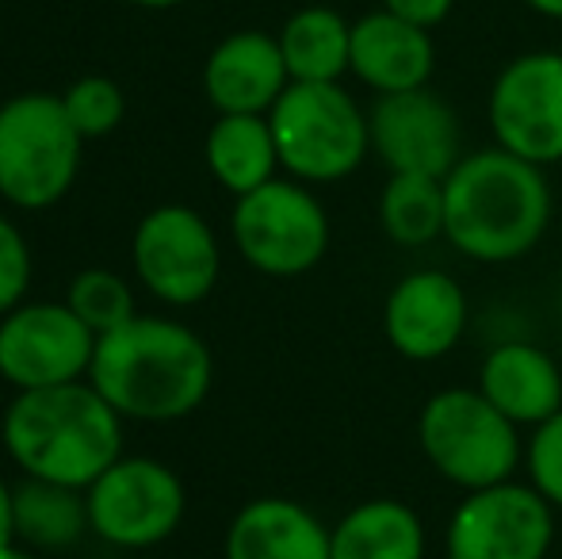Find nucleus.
Instances as JSON below:
<instances>
[{"mask_svg": "<svg viewBox=\"0 0 562 559\" xmlns=\"http://www.w3.org/2000/svg\"><path fill=\"white\" fill-rule=\"evenodd\" d=\"M215 380L211 349L195 329L172 318L134 314L97 337L89 383L123 418L177 422L203 406Z\"/></svg>", "mask_w": 562, "mask_h": 559, "instance_id": "f257e3e1", "label": "nucleus"}, {"mask_svg": "<svg viewBox=\"0 0 562 559\" xmlns=\"http://www.w3.org/2000/svg\"><path fill=\"white\" fill-rule=\"evenodd\" d=\"M551 219L540 165L509 149H479L445 177V238L471 261L502 265L532 254Z\"/></svg>", "mask_w": 562, "mask_h": 559, "instance_id": "f03ea898", "label": "nucleus"}, {"mask_svg": "<svg viewBox=\"0 0 562 559\" xmlns=\"http://www.w3.org/2000/svg\"><path fill=\"white\" fill-rule=\"evenodd\" d=\"M23 476L89 491L123 456V414L92 383L20 391L0 422Z\"/></svg>", "mask_w": 562, "mask_h": 559, "instance_id": "7ed1b4c3", "label": "nucleus"}, {"mask_svg": "<svg viewBox=\"0 0 562 559\" xmlns=\"http://www.w3.org/2000/svg\"><path fill=\"white\" fill-rule=\"evenodd\" d=\"M85 138L61 97L23 92L0 104V195L23 211L54 208L74 188Z\"/></svg>", "mask_w": 562, "mask_h": 559, "instance_id": "20e7f679", "label": "nucleus"}, {"mask_svg": "<svg viewBox=\"0 0 562 559\" xmlns=\"http://www.w3.org/2000/svg\"><path fill=\"white\" fill-rule=\"evenodd\" d=\"M268 123L280 165L311 185H329L356 172L371 149L368 115L337 81H291L268 112Z\"/></svg>", "mask_w": 562, "mask_h": 559, "instance_id": "39448f33", "label": "nucleus"}, {"mask_svg": "<svg viewBox=\"0 0 562 559\" xmlns=\"http://www.w3.org/2000/svg\"><path fill=\"white\" fill-rule=\"evenodd\" d=\"M417 437L432 468L467 494L509 483L520 463L517 422L505 418L482 391H437L417 418Z\"/></svg>", "mask_w": 562, "mask_h": 559, "instance_id": "423d86ee", "label": "nucleus"}, {"mask_svg": "<svg viewBox=\"0 0 562 559\" xmlns=\"http://www.w3.org/2000/svg\"><path fill=\"white\" fill-rule=\"evenodd\" d=\"M229 226L241 257L265 277H303L329 249L326 208L295 180H268L237 195Z\"/></svg>", "mask_w": 562, "mask_h": 559, "instance_id": "0eeeda50", "label": "nucleus"}, {"mask_svg": "<svg viewBox=\"0 0 562 559\" xmlns=\"http://www.w3.org/2000/svg\"><path fill=\"white\" fill-rule=\"evenodd\" d=\"M89 522L100 540L115 548H154L184 522V483L161 460L119 456L112 468L85 491Z\"/></svg>", "mask_w": 562, "mask_h": 559, "instance_id": "6e6552de", "label": "nucleus"}, {"mask_svg": "<svg viewBox=\"0 0 562 559\" xmlns=\"http://www.w3.org/2000/svg\"><path fill=\"white\" fill-rule=\"evenodd\" d=\"M131 257L149 295L169 306H192L207 299L223 272L215 231L200 211L184 203H165L149 211L134 226Z\"/></svg>", "mask_w": 562, "mask_h": 559, "instance_id": "1a4fd4ad", "label": "nucleus"}, {"mask_svg": "<svg viewBox=\"0 0 562 559\" xmlns=\"http://www.w3.org/2000/svg\"><path fill=\"white\" fill-rule=\"evenodd\" d=\"M92 353L97 334L69 303H20L0 318V376L20 391L85 380Z\"/></svg>", "mask_w": 562, "mask_h": 559, "instance_id": "9d476101", "label": "nucleus"}, {"mask_svg": "<svg viewBox=\"0 0 562 559\" xmlns=\"http://www.w3.org/2000/svg\"><path fill=\"white\" fill-rule=\"evenodd\" d=\"M555 540L551 502L536 487L471 491L448 525V559H543Z\"/></svg>", "mask_w": 562, "mask_h": 559, "instance_id": "9b49d317", "label": "nucleus"}, {"mask_svg": "<svg viewBox=\"0 0 562 559\" xmlns=\"http://www.w3.org/2000/svg\"><path fill=\"white\" fill-rule=\"evenodd\" d=\"M490 127L497 146L540 169L562 161V54H520L497 74Z\"/></svg>", "mask_w": 562, "mask_h": 559, "instance_id": "f8f14e48", "label": "nucleus"}, {"mask_svg": "<svg viewBox=\"0 0 562 559\" xmlns=\"http://www.w3.org/2000/svg\"><path fill=\"white\" fill-rule=\"evenodd\" d=\"M371 149L391 172L445 180L463 161L456 112L429 89L383 92L368 112Z\"/></svg>", "mask_w": 562, "mask_h": 559, "instance_id": "ddd939ff", "label": "nucleus"}, {"mask_svg": "<svg viewBox=\"0 0 562 559\" xmlns=\"http://www.w3.org/2000/svg\"><path fill=\"white\" fill-rule=\"evenodd\" d=\"M386 342L409 360H437L467 329V295L448 272L425 269L394 283L383 311Z\"/></svg>", "mask_w": 562, "mask_h": 559, "instance_id": "4468645a", "label": "nucleus"}, {"mask_svg": "<svg viewBox=\"0 0 562 559\" xmlns=\"http://www.w3.org/2000/svg\"><path fill=\"white\" fill-rule=\"evenodd\" d=\"M291 85L280 38L268 31H234L211 51L203 89L218 115H265Z\"/></svg>", "mask_w": 562, "mask_h": 559, "instance_id": "2eb2a0df", "label": "nucleus"}, {"mask_svg": "<svg viewBox=\"0 0 562 559\" xmlns=\"http://www.w3.org/2000/svg\"><path fill=\"white\" fill-rule=\"evenodd\" d=\"M432 66H437V46L425 27L398 20L386 8L352 23V74L379 97L425 89Z\"/></svg>", "mask_w": 562, "mask_h": 559, "instance_id": "dca6fc26", "label": "nucleus"}, {"mask_svg": "<svg viewBox=\"0 0 562 559\" xmlns=\"http://www.w3.org/2000/svg\"><path fill=\"white\" fill-rule=\"evenodd\" d=\"M479 391L517 425H543L562 411L559 365L528 342H505L486 357Z\"/></svg>", "mask_w": 562, "mask_h": 559, "instance_id": "f3484780", "label": "nucleus"}, {"mask_svg": "<svg viewBox=\"0 0 562 559\" xmlns=\"http://www.w3.org/2000/svg\"><path fill=\"white\" fill-rule=\"evenodd\" d=\"M226 559H329V529L291 499H257L226 529Z\"/></svg>", "mask_w": 562, "mask_h": 559, "instance_id": "a211bd4d", "label": "nucleus"}, {"mask_svg": "<svg viewBox=\"0 0 562 559\" xmlns=\"http://www.w3.org/2000/svg\"><path fill=\"white\" fill-rule=\"evenodd\" d=\"M329 559H425V525L406 502H360L329 533Z\"/></svg>", "mask_w": 562, "mask_h": 559, "instance_id": "6ab92c4d", "label": "nucleus"}, {"mask_svg": "<svg viewBox=\"0 0 562 559\" xmlns=\"http://www.w3.org/2000/svg\"><path fill=\"white\" fill-rule=\"evenodd\" d=\"M12 514L15 545H27L35 552L74 548L92 529L85 491L50 483V479H20L12 487Z\"/></svg>", "mask_w": 562, "mask_h": 559, "instance_id": "aec40b11", "label": "nucleus"}, {"mask_svg": "<svg viewBox=\"0 0 562 559\" xmlns=\"http://www.w3.org/2000/svg\"><path fill=\"white\" fill-rule=\"evenodd\" d=\"M207 169L226 192L249 195L252 188L276 180L280 149L265 115H218L207 131Z\"/></svg>", "mask_w": 562, "mask_h": 559, "instance_id": "412c9836", "label": "nucleus"}, {"mask_svg": "<svg viewBox=\"0 0 562 559\" xmlns=\"http://www.w3.org/2000/svg\"><path fill=\"white\" fill-rule=\"evenodd\" d=\"M291 81L334 85L352 69V23L326 4L299 8L280 31Z\"/></svg>", "mask_w": 562, "mask_h": 559, "instance_id": "4be33fe9", "label": "nucleus"}, {"mask_svg": "<svg viewBox=\"0 0 562 559\" xmlns=\"http://www.w3.org/2000/svg\"><path fill=\"white\" fill-rule=\"evenodd\" d=\"M379 219L391 242L406 249L429 246L445 234V180L417 177V172H391L379 200Z\"/></svg>", "mask_w": 562, "mask_h": 559, "instance_id": "5701e85b", "label": "nucleus"}, {"mask_svg": "<svg viewBox=\"0 0 562 559\" xmlns=\"http://www.w3.org/2000/svg\"><path fill=\"white\" fill-rule=\"evenodd\" d=\"M69 311L85 322L97 337L112 334V329L126 326L134 318V291L119 272L112 269H85L77 272L74 283H69L66 295Z\"/></svg>", "mask_w": 562, "mask_h": 559, "instance_id": "b1692460", "label": "nucleus"}, {"mask_svg": "<svg viewBox=\"0 0 562 559\" xmlns=\"http://www.w3.org/2000/svg\"><path fill=\"white\" fill-rule=\"evenodd\" d=\"M61 108H66L69 123L77 127V135L85 142L89 138H104L123 123L126 100L123 89L108 77H81L61 92Z\"/></svg>", "mask_w": 562, "mask_h": 559, "instance_id": "393cba45", "label": "nucleus"}, {"mask_svg": "<svg viewBox=\"0 0 562 559\" xmlns=\"http://www.w3.org/2000/svg\"><path fill=\"white\" fill-rule=\"evenodd\" d=\"M528 476L532 487L562 510V411L543 425H536L528 440Z\"/></svg>", "mask_w": 562, "mask_h": 559, "instance_id": "a878e982", "label": "nucleus"}, {"mask_svg": "<svg viewBox=\"0 0 562 559\" xmlns=\"http://www.w3.org/2000/svg\"><path fill=\"white\" fill-rule=\"evenodd\" d=\"M31 283V249L12 219L0 215V318L23 303Z\"/></svg>", "mask_w": 562, "mask_h": 559, "instance_id": "bb28decb", "label": "nucleus"}, {"mask_svg": "<svg viewBox=\"0 0 562 559\" xmlns=\"http://www.w3.org/2000/svg\"><path fill=\"white\" fill-rule=\"evenodd\" d=\"M383 4H386V12H394L398 20L432 31L437 23L448 20V12H451L456 0H383Z\"/></svg>", "mask_w": 562, "mask_h": 559, "instance_id": "cd10ccee", "label": "nucleus"}, {"mask_svg": "<svg viewBox=\"0 0 562 559\" xmlns=\"http://www.w3.org/2000/svg\"><path fill=\"white\" fill-rule=\"evenodd\" d=\"M15 545V514H12V487L0 479V556Z\"/></svg>", "mask_w": 562, "mask_h": 559, "instance_id": "c85d7f7f", "label": "nucleus"}, {"mask_svg": "<svg viewBox=\"0 0 562 559\" xmlns=\"http://www.w3.org/2000/svg\"><path fill=\"white\" fill-rule=\"evenodd\" d=\"M532 12L548 15V20H562V0H525Z\"/></svg>", "mask_w": 562, "mask_h": 559, "instance_id": "c756f323", "label": "nucleus"}, {"mask_svg": "<svg viewBox=\"0 0 562 559\" xmlns=\"http://www.w3.org/2000/svg\"><path fill=\"white\" fill-rule=\"evenodd\" d=\"M0 559H43V556H35V552H31V548H20V545H12V548H8V552L0 556Z\"/></svg>", "mask_w": 562, "mask_h": 559, "instance_id": "7c9ffc66", "label": "nucleus"}, {"mask_svg": "<svg viewBox=\"0 0 562 559\" xmlns=\"http://www.w3.org/2000/svg\"><path fill=\"white\" fill-rule=\"evenodd\" d=\"M131 4H142V8H177L184 0H131Z\"/></svg>", "mask_w": 562, "mask_h": 559, "instance_id": "2f4dec72", "label": "nucleus"}, {"mask_svg": "<svg viewBox=\"0 0 562 559\" xmlns=\"http://www.w3.org/2000/svg\"><path fill=\"white\" fill-rule=\"evenodd\" d=\"M559 314H562V299H559Z\"/></svg>", "mask_w": 562, "mask_h": 559, "instance_id": "473e14b6", "label": "nucleus"}]
</instances>
